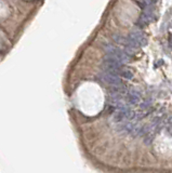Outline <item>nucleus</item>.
<instances>
[{
    "mask_svg": "<svg viewBox=\"0 0 172 173\" xmlns=\"http://www.w3.org/2000/svg\"><path fill=\"white\" fill-rule=\"evenodd\" d=\"M121 67H122V64L111 55H106L103 59V68H104V72H111L114 75L119 76L121 72Z\"/></svg>",
    "mask_w": 172,
    "mask_h": 173,
    "instance_id": "f257e3e1",
    "label": "nucleus"
},
{
    "mask_svg": "<svg viewBox=\"0 0 172 173\" xmlns=\"http://www.w3.org/2000/svg\"><path fill=\"white\" fill-rule=\"evenodd\" d=\"M99 77H100V79L103 82L107 83L108 85H111L112 88H115V87L122 85V80H121L120 76L114 75V74H111V72H106L104 70L102 72H100Z\"/></svg>",
    "mask_w": 172,
    "mask_h": 173,
    "instance_id": "f03ea898",
    "label": "nucleus"
},
{
    "mask_svg": "<svg viewBox=\"0 0 172 173\" xmlns=\"http://www.w3.org/2000/svg\"><path fill=\"white\" fill-rule=\"evenodd\" d=\"M129 39H131L139 46H145L147 44V39L141 30H134L129 35Z\"/></svg>",
    "mask_w": 172,
    "mask_h": 173,
    "instance_id": "7ed1b4c3",
    "label": "nucleus"
},
{
    "mask_svg": "<svg viewBox=\"0 0 172 173\" xmlns=\"http://www.w3.org/2000/svg\"><path fill=\"white\" fill-rule=\"evenodd\" d=\"M127 105H136L141 101V94L139 91L136 90H130L127 94Z\"/></svg>",
    "mask_w": 172,
    "mask_h": 173,
    "instance_id": "20e7f679",
    "label": "nucleus"
},
{
    "mask_svg": "<svg viewBox=\"0 0 172 173\" xmlns=\"http://www.w3.org/2000/svg\"><path fill=\"white\" fill-rule=\"evenodd\" d=\"M113 39H114V41H115L116 43L123 44L125 46H127V41H128V39H127L126 37L121 36V35H114Z\"/></svg>",
    "mask_w": 172,
    "mask_h": 173,
    "instance_id": "39448f33",
    "label": "nucleus"
},
{
    "mask_svg": "<svg viewBox=\"0 0 172 173\" xmlns=\"http://www.w3.org/2000/svg\"><path fill=\"white\" fill-rule=\"evenodd\" d=\"M120 75L122 76V78L128 79V80H131L132 78L134 77L133 72H132V70H130V69H121Z\"/></svg>",
    "mask_w": 172,
    "mask_h": 173,
    "instance_id": "423d86ee",
    "label": "nucleus"
}]
</instances>
